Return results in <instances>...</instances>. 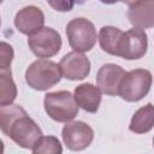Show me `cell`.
Returning a JSON list of instances; mask_svg holds the SVG:
<instances>
[{
    "label": "cell",
    "mask_w": 154,
    "mask_h": 154,
    "mask_svg": "<svg viewBox=\"0 0 154 154\" xmlns=\"http://www.w3.org/2000/svg\"><path fill=\"white\" fill-rule=\"evenodd\" d=\"M0 128L16 144L30 150L43 135L36 122L16 103L0 106Z\"/></svg>",
    "instance_id": "6da1fadb"
},
{
    "label": "cell",
    "mask_w": 154,
    "mask_h": 154,
    "mask_svg": "<svg viewBox=\"0 0 154 154\" xmlns=\"http://www.w3.org/2000/svg\"><path fill=\"white\" fill-rule=\"evenodd\" d=\"M61 76L63 73L59 64L47 59H38L28 66L25 71V82L31 89L45 91L58 84Z\"/></svg>",
    "instance_id": "7a4b0ae2"
},
{
    "label": "cell",
    "mask_w": 154,
    "mask_h": 154,
    "mask_svg": "<svg viewBox=\"0 0 154 154\" xmlns=\"http://www.w3.org/2000/svg\"><path fill=\"white\" fill-rule=\"evenodd\" d=\"M43 107L47 116L58 122L67 123L78 114V105L75 96L69 90H58L47 93L43 99Z\"/></svg>",
    "instance_id": "3957f363"
},
{
    "label": "cell",
    "mask_w": 154,
    "mask_h": 154,
    "mask_svg": "<svg viewBox=\"0 0 154 154\" xmlns=\"http://www.w3.org/2000/svg\"><path fill=\"white\" fill-rule=\"evenodd\" d=\"M70 47L76 52H89L95 46L97 34L94 24L83 17L71 19L65 28Z\"/></svg>",
    "instance_id": "277c9868"
},
{
    "label": "cell",
    "mask_w": 154,
    "mask_h": 154,
    "mask_svg": "<svg viewBox=\"0 0 154 154\" xmlns=\"http://www.w3.org/2000/svg\"><path fill=\"white\" fill-rule=\"evenodd\" d=\"M153 76L146 69H135L124 76L120 87L119 96L128 102H137L142 100L150 90Z\"/></svg>",
    "instance_id": "5b68a950"
},
{
    "label": "cell",
    "mask_w": 154,
    "mask_h": 154,
    "mask_svg": "<svg viewBox=\"0 0 154 154\" xmlns=\"http://www.w3.org/2000/svg\"><path fill=\"white\" fill-rule=\"evenodd\" d=\"M28 46L37 58L47 59L60 52L63 41L57 30L49 26H43L41 30L28 36Z\"/></svg>",
    "instance_id": "8992f818"
},
{
    "label": "cell",
    "mask_w": 154,
    "mask_h": 154,
    "mask_svg": "<svg viewBox=\"0 0 154 154\" xmlns=\"http://www.w3.org/2000/svg\"><path fill=\"white\" fill-rule=\"evenodd\" d=\"M61 138L67 149L79 152L88 148L94 140V130L84 122H67L61 130Z\"/></svg>",
    "instance_id": "52a82bcc"
},
{
    "label": "cell",
    "mask_w": 154,
    "mask_h": 154,
    "mask_svg": "<svg viewBox=\"0 0 154 154\" xmlns=\"http://www.w3.org/2000/svg\"><path fill=\"white\" fill-rule=\"evenodd\" d=\"M148 49V37L143 29L131 28L123 34L119 55L126 60H137L146 55Z\"/></svg>",
    "instance_id": "ba28073f"
},
{
    "label": "cell",
    "mask_w": 154,
    "mask_h": 154,
    "mask_svg": "<svg viewBox=\"0 0 154 154\" xmlns=\"http://www.w3.org/2000/svg\"><path fill=\"white\" fill-rule=\"evenodd\" d=\"M59 65L63 77L70 81H82L90 73V61L81 52L72 51L65 54Z\"/></svg>",
    "instance_id": "9c48e42d"
},
{
    "label": "cell",
    "mask_w": 154,
    "mask_h": 154,
    "mask_svg": "<svg viewBox=\"0 0 154 154\" xmlns=\"http://www.w3.org/2000/svg\"><path fill=\"white\" fill-rule=\"evenodd\" d=\"M125 75L126 71L120 65L113 63L103 64L96 73V84L103 94L116 96L119 94V87Z\"/></svg>",
    "instance_id": "30bf717a"
},
{
    "label": "cell",
    "mask_w": 154,
    "mask_h": 154,
    "mask_svg": "<svg viewBox=\"0 0 154 154\" xmlns=\"http://www.w3.org/2000/svg\"><path fill=\"white\" fill-rule=\"evenodd\" d=\"M13 23L19 32L30 36L43 28L45 14L40 7L29 5L16 13Z\"/></svg>",
    "instance_id": "8fae6325"
},
{
    "label": "cell",
    "mask_w": 154,
    "mask_h": 154,
    "mask_svg": "<svg viewBox=\"0 0 154 154\" xmlns=\"http://www.w3.org/2000/svg\"><path fill=\"white\" fill-rule=\"evenodd\" d=\"M73 96L79 108L88 113H96L101 103L102 91L91 83H82L75 88Z\"/></svg>",
    "instance_id": "7c38bea8"
},
{
    "label": "cell",
    "mask_w": 154,
    "mask_h": 154,
    "mask_svg": "<svg viewBox=\"0 0 154 154\" xmlns=\"http://www.w3.org/2000/svg\"><path fill=\"white\" fill-rule=\"evenodd\" d=\"M128 19L140 29H149L154 26V0H141L129 7Z\"/></svg>",
    "instance_id": "4fadbf2b"
},
{
    "label": "cell",
    "mask_w": 154,
    "mask_h": 154,
    "mask_svg": "<svg viewBox=\"0 0 154 154\" xmlns=\"http://www.w3.org/2000/svg\"><path fill=\"white\" fill-rule=\"evenodd\" d=\"M154 128V105L147 103L138 108L131 117L129 130L134 134H147Z\"/></svg>",
    "instance_id": "5bb4252c"
},
{
    "label": "cell",
    "mask_w": 154,
    "mask_h": 154,
    "mask_svg": "<svg viewBox=\"0 0 154 154\" xmlns=\"http://www.w3.org/2000/svg\"><path fill=\"white\" fill-rule=\"evenodd\" d=\"M123 34H124V31H122L117 26H112V25L102 26L100 29L99 36H97L101 49L103 52H106L107 54L118 57Z\"/></svg>",
    "instance_id": "9a60e30c"
},
{
    "label": "cell",
    "mask_w": 154,
    "mask_h": 154,
    "mask_svg": "<svg viewBox=\"0 0 154 154\" xmlns=\"http://www.w3.org/2000/svg\"><path fill=\"white\" fill-rule=\"evenodd\" d=\"M17 97V87L12 79L11 70L0 71V106L13 103Z\"/></svg>",
    "instance_id": "2e32d148"
},
{
    "label": "cell",
    "mask_w": 154,
    "mask_h": 154,
    "mask_svg": "<svg viewBox=\"0 0 154 154\" xmlns=\"http://www.w3.org/2000/svg\"><path fill=\"white\" fill-rule=\"evenodd\" d=\"M34 154H61L63 146L55 136H42L31 149Z\"/></svg>",
    "instance_id": "e0dca14e"
},
{
    "label": "cell",
    "mask_w": 154,
    "mask_h": 154,
    "mask_svg": "<svg viewBox=\"0 0 154 154\" xmlns=\"http://www.w3.org/2000/svg\"><path fill=\"white\" fill-rule=\"evenodd\" d=\"M14 57L13 47L2 41L1 42V52H0V71H8L11 70V64Z\"/></svg>",
    "instance_id": "ac0fdd59"
},
{
    "label": "cell",
    "mask_w": 154,
    "mask_h": 154,
    "mask_svg": "<svg viewBox=\"0 0 154 154\" xmlns=\"http://www.w3.org/2000/svg\"><path fill=\"white\" fill-rule=\"evenodd\" d=\"M47 4L57 12H69L73 8L76 0H46Z\"/></svg>",
    "instance_id": "d6986e66"
},
{
    "label": "cell",
    "mask_w": 154,
    "mask_h": 154,
    "mask_svg": "<svg viewBox=\"0 0 154 154\" xmlns=\"http://www.w3.org/2000/svg\"><path fill=\"white\" fill-rule=\"evenodd\" d=\"M123 4H125V5H128L129 7L130 6H132V5H135V4H137V2H140L141 0H120Z\"/></svg>",
    "instance_id": "ffe728a7"
},
{
    "label": "cell",
    "mask_w": 154,
    "mask_h": 154,
    "mask_svg": "<svg viewBox=\"0 0 154 154\" xmlns=\"http://www.w3.org/2000/svg\"><path fill=\"white\" fill-rule=\"evenodd\" d=\"M99 1H101L102 4H106V5H112V4H117V2H119L120 0H99Z\"/></svg>",
    "instance_id": "44dd1931"
},
{
    "label": "cell",
    "mask_w": 154,
    "mask_h": 154,
    "mask_svg": "<svg viewBox=\"0 0 154 154\" xmlns=\"http://www.w3.org/2000/svg\"><path fill=\"white\" fill-rule=\"evenodd\" d=\"M153 148H154V137H153Z\"/></svg>",
    "instance_id": "7402d4cb"
}]
</instances>
